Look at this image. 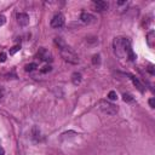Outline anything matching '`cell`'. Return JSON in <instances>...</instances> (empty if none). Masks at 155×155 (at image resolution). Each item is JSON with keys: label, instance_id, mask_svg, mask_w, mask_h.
Wrapping results in <instances>:
<instances>
[{"label": "cell", "instance_id": "7402d4cb", "mask_svg": "<svg viewBox=\"0 0 155 155\" xmlns=\"http://www.w3.org/2000/svg\"><path fill=\"white\" fill-rule=\"evenodd\" d=\"M0 155H5V150H4V148H1V147H0Z\"/></svg>", "mask_w": 155, "mask_h": 155}, {"label": "cell", "instance_id": "e0dca14e", "mask_svg": "<svg viewBox=\"0 0 155 155\" xmlns=\"http://www.w3.org/2000/svg\"><path fill=\"white\" fill-rule=\"evenodd\" d=\"M52 70V68H51V66H45L43 69H41V73H49Z\"/></svg>", "mask_w": 155, "mask_h": 155}, {"label": "cell", "instance_id": "44dd1931", "mask_svg": "<svg viewBox=\"0 0 155 155\" xmlns=\"http://www.w3.org/2000/svg\"><path fill=\"white\" fill-rule=\"evenodd\" d=\"M148 70H149V73H150V74H154V70H153V66H149Z\"/></svg>", "mask_w": 155, "mask_h": 155}, {"label": "cell", "instance_id": "5bb4252c", "mask_svg": "<svg viewBox=\"0 0 155 155\" xmlns=\"http://www.w3.org/2000/svg\"><path fill=\"white\" fill-rule=\"evenodd\" d=\"M124 101L125 102H132L133 101V97H132V95H130V93H124Z\"/></svg>", "mask_w": 155, "mask_h": 155}, {"label": "cell", "instance_id": "2e32d148", "mask_svg": "<svg viewBox=\"0 0 155 155\" xmlns=\"http://www.w3.org/2000/svg\"><path fill=\"white\" fill-rule=\"evenodd\" d=\"M39 135H40V131L38 130L36 126H34V127H33V137H34V138H38Z\"/></svg>", "mask_w": 155, "mask_h": 155}, {"label": "cell", "instance_id": "8992f818", "mask_svg": "<svg viewBox=\"0 0 155 155\" xmlns=\"http://www.w3.org/2000/svg\"><path fill=\"white\" fill-rule=\"evenodd\" d=\"M17 18V22L20 25H22V27H25V25L29 24V16L27 14H18L16 16Z\"/></svg>", "mask_w": 155, "mask_h": 155}, {"label": "cell", "instance_id": "9a60e30c", "mask_svg": "<svg viewBox=\"0 0 155 155\" xmlns=\"http://www.w3.org/2000/svg\"><path fill=\"white\" fill-rule=\"evenodd\" d=\"M108 98H109L110 101H115L116 98H118V95H116L115 91H110V92L108 93Z\"/></svg>", "mask_w": 155, "mask_h": 155}, {"label": "cell", "instance_id": "ac0fdd59", "mask_svg": "<svg viewBox=\"0 0 155 155\" xmlns=\"http://www.w3.org/2000/svg\"><path fill=\"white\" fill-rule=\"evenodd\" d=\"M6 54L5 52H1V54H0V62H5L6 61Z\"/></svg>", "mask_w": 155, "mask_h": 155}, {"label": "cell", "instance_id": "6da1fadb", "mask_svg": "<svg viewBox=\"0 0 155 155\" xmlns=\"http://www.w3.org/2000/svg\"><path fill=\"white\" fill-rule=\"evenodd\" d=\"M55 44H56V46L59 49L61 56H62V58L66 61V62H68V63H70V64H78V63L80 62L78 55L74 52V50H73L72 47H69L66 43H64L63 39L56 38V39H55Z\"/></svg>", "mask_w": 155, "mask_h": 155}, {"label": "cell", "instance_id": "3957f363", "mask_svg": "<svg viewBox=\"0 0 155 155\" xmlns=\"http://www.w3.org/2000/svg\"><path fill=\"white\" fill-rule=\"evenodd\" d=\"M36 56H38L39 59L43 61V62H52V59H54V56H52V54H51V51H49L45 47L39 49Z\"/></svg>", "mask_w": 155, "mask_h": 155}, {"label": "cell", "instance_id": "4fadbf2b", "mask_svg": "<svg viewBox=\"0 0 155 155\" xmlns=\"http://www.w3.org/2000/svg\"><path fill=\"white\" fill-rule=\"evenodd\" d=\"M20 50H21V46H20V45H15L14 47L10 50V55H15L16 52H18Z\"/></svg>", "mask_w": 155, "mask_h": 155}, {"label": "cell", "instance_id": "ffe728a7", "mask_svg": "<svg viewBox=\"0 0 155 155\" xmlns=\"http://www.w3.org/2000/svg\"><path fill=\"white\" fill-rule=\"evenodd\" d=\"M149 106H150V108H155V99L154 98L149 99Z\"/></svg>", "mask_w": 155, "mask_h": 155}, {"label": "cell", "instance_id": "7a4b0ae2", "mask_svg": "<svg viewBox=\"0 0 155 155\" xmlns=\"http://www.w3.org/2000/svg\"><path fill=\"white\" fill-rule=\"evenodd\" d=\"M98 108L101 109V112H103L107 115H115L118 113V107L107 99H101L98 102Z\"/></svg>", "mask_w": 155, "mask_h": 155}, {"label": "cell", "instance_id": "277c9868", "mask_svg": "<svg viewBox=\"0 0 155 155\" xmlns=\"http://www.w3.org/2000/svg\"><path fill=\"white\" fill-rule=\"evenodd\" d=\"M64 24V16L62 14H57L51 20V27L52 28H61Z\"/></svg>", "mask_w": 155, "mask_h": 155}, {"label": "cell", "instance_id": "ba28073f", "mask_svg": "<svg viewBox=\"0 0 155 155\" xmlns=\"http://www.w3.org/2000/svg\"><path fill=\"white\" fill-rule=\"evenodd\" d=\"M81 80H83V76H81L80 73H78V72L73 73V75H72V83H73V85H75V86L80 85Z\"/></svg>", "mask_w": 155, "mask_h": 155}, {"label": "cell", "instance_id": "7c38bea8", "mask_svg": "<svg viewBox=\"0 0 155 155\" xmlns=\"http://www.w3.org/2000/svg\"><path fill=\"white\" fill-rule=\"evenodd\" d=\"M92 63L95 64V66H99V64H101V56L99 55H95L92 57Z\"/></svg>", "mask_w": 155, "mask_h": 155}, {"label": "cell", "instance_id": "5b68a950", "mask_svg": "<svg viewBox=\"0 0 155 155\" xmlns=\"http://www.w3.org/2000/svg\"><path fill=\"white\" fill-rule=\"evenodd\" d=\"M80 20L85 24H93V23H96V17L92 14H90V12H83L81 16H80Z\"/></svg>", "mask_w": 155, "mask_h": 155}, {"label": "cell", "instance_id": "30bf717a", "mask_svg": "<svg viewBox=\"0 0 155 155\" xmlns=\"http://www.w3.org/2000/svg\"><path fill=\"white\" fill-rule=\"evenodd\" d=\"M131 80H132V83L135 84V86H136V87H137V88L139 90V91H141L142 93H143V92H144V87H143V85H142V84L139 83V80L137 79V78H136V76H132V75H131Z\"/></svg>", "mask_w": 155, "mask_h": 155}, {"label": "cell", "instance_id": "9c48e42d", "mask_svg": "<svg viewBox=\"0 0 155 155\" xmlns=\"http://www.w3.org/2000/svg\"><path fill=\"white\" fill-rule=\"evenodd\" d=\"M155 32L154 30H150L148 34H147V43L149 45V47H154V40H155Z\"/></svg>", "mask_w": 155, "mask_h": 155}, {"label": "cell", "instance_id": "d6986e66", "mask_svg": "<svg viewBox=\"0 0 155 155\" xmlns=\"http://www.w3.org/2000/svg\"><path fill=\"white\" fill-rule=\"evenodd\" d=\"M5 22H6L5 16H0V27H1V25H4V24H5Z\"/></svg>", "mask_w": 155, "mask_h": 155}, {"label": "cell", "instance_id": "52a82bcc", "mask_svg": "<svg viewBox=\"0 0 155 155\" xmlns=\"http://www.w3.org/2000/svg\"><path fill=\"white\" fill-rule=\"evenodd\" d=\"M93 5H95V7H96V11H99V12L108 9V3L101 1V0H98V1H95Z\"/></svg>", "mask_w": 155, "mask_h": 155}, {"label": "cell", "instance_id": "8fae6325", "mask_svg": "<svg viewBox=\"0 0 155 155\" xmlns=\"http://www.w3.org/2000/svg\"><path fill=\"white\" fill-rule=\"evenodd\" d=\"M36 67H38V66H36L35 63H29V64H27V66L24 67V70H25V72H33Z\"/></svg>", "mask_w": 155, "mask_h": 155}]
</instances>
